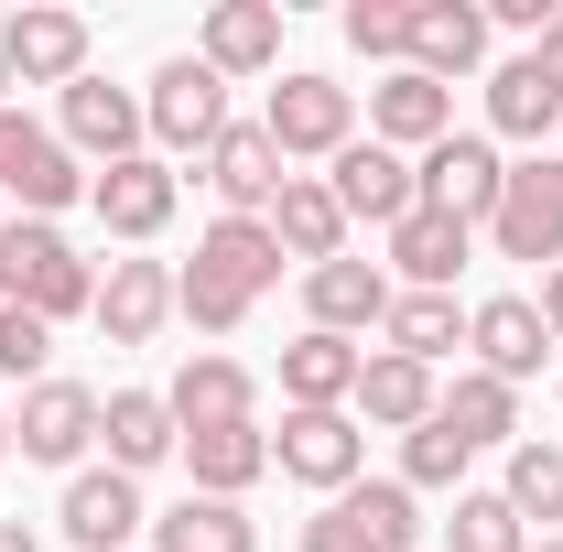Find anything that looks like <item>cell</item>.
<instances>
[{"label":"cell","mask_w":563,"mask_h":552,"mask_svg":"<svg viewBox=\"0 0 563 552\" xmlns=\"http://www.w3.org/2000/svg\"><path fill=\"white\" fill-rule=\"evenodd\" d=\"M55 141H66L87 174H109V163H131L141 141V87H109V76H76L66 98H55Z\"/></svg>","instance_id":"8fae6325"},{"label":"cell","mask_w":563,"mask_h":552,"mask_svg":"<svg viewBox=\"0 0 563 552\" xmlns=\"http://www.w3.org/2000/svg\"><path fill=\"white\" fill-rule=\"evenodd\" d=\"M347 44L368 55V66H412V0H347Z\"/></svg>","instance_id":"e575fe53"},{"label":"cell","mask_w":563,"mask_h":552,"mask_svg":"<svg viewBox=\"0 0 563 552\" xmlns=\"http://www.w3.org/2000/svg\"><path fill=\"white\" fill-rule=\"evenodd\" d=\"M87 207H98V228H109L120 250H152V239L174 228V207H185V174H174L163 152H131V163L87 174Z\"/></svg>","instance_id":"5b68a950"},{"label":"cell","mask_w":563,"mask_h":552,"mask_svg":"<svg viewBox=\"0 0 563 552\" xmlns=\"http://www.w3.org/2000/svg\"><path fill=\"white\" fill-rule=\"evenodd\" d=\"M0 466H11V412H0Z\"/></svg>","instance_id":"60d3db41"},{"label":"cell","mask_w":563,"mask_h":552,"mask_svg":"<svg viewBox=\"0 0 563 552\" xmlns=\"http://www.w3.org/2000/svg\"><path fill=\"white\" fill-rule=\"evenodd\" d=\"M163 401H174V433H217V422H261V379H250L228 346H196Z\"/></svg>","instance_id":"9a60e30c"},{"label":"cell","mask_w":563,"mask_h":552,"mask_svg":"<svg viewBox=\"0 0 563 552\" xmlns=\"http://www.w3.org/2000/svg\"><path fill=\"white\" fill-rule=\"evenodd\" d=\"M531 66H542V87H553V98H563V22H553V33H542V44H531Z\"/></svg>","instance_id":"74e56055"},{"label":"cell","mask_w":563,"mask_h":552,"mask_svg":"<svg viewBox=\"0 0 563 552\" xmlns=\"http://www.w3.org/2000/svg\"><path fill=\"white\" fill-rule=\"evenodd\" d=\"M303 314L325 336H379L390 325V272L379 261H325V272H303Z\"/></svg>","instance_id":"cb8c5ba5"},{"label":"cell","mask_w":563,"mask_h":552,"mask_svg":"<svg viewBox=\"0 0 563 552\" xmlns=\"http://www.w3.org/2000/svg\"><path fill=\"white\" fill-rule=\"evenodd\" d=\"M87 325H98L109 346H152L163 325H174V261H109Z\"/></svg>","instance_id":"e0dca14e"},{"label":"cell","mask_w":563,"mask_h":552,"mask_svg":"<svg viewBox=\"0 0 563 552\" xmlns=\"http://www.w3.org/2000/svg\"><path fill=\"white\" fill-rule=\"evenodd\" d=\"M498 498L520 509V531H531V542H563V444H553V433H520V444H509Z\"/></svg>","instance_id":"f1b7e54d"},{"label":"cell","mask_w":563,"mask_h":552,"mask_svg":"<svg viewBox=\"0 0 563 552\" xmlns=\"http://www.w3.org/2000/svg\"><path fill=\"white\" fill-rule=\"evenodd\" d=\"M272 250L282 261H303V272H325V261H347V207L325 196V174H282V196H272Z\"/></svg>","instance_id":"ac0fdd59"},{"label":"cell","mask_w":563,"mask_h":552,"mask_svg":"<svg viewBox=\"0 0 563 552\" xmlns=\"http://www.w3.org/2000/svg\"><path fill=\"white\" fill-rule=\"evenodd\" d=\"M379 346H390V357H412V368H444V357L466 346V303H455V292H390Z\"/></svg>","instance_id":"4dcf8cb0"},{"label":"cell","mask_w":563,"mask_h":552,"mask_svg":"<svg viewBox=\"0 0 563 552\" xmlns=\"http://www.w3.org/2000/svg\"><path fill=\"white\" fill-rule=\"evenodd\" d=\"M55 531H66L76 552H141V542H152L141 477H120V466H76V477H66V509H55Z\"/></svg>","instance_id":"7c38bea8"},{"label":"cell","mask_w":563,"mask_h":552,"mask_svg":"<svg viewBox=\"0 0 563 552\" xmlns=\"http://www.w3.org/2000/svg\"><path fill=\"white\" fill-rule=\"evenodd\" d=\"M282 281V250L261 217H217L207 239H196V261L174 272V314L196 325V336H239L250 325V303Z\"/></svg>","instance_id":"6da1fadb"},{"label":"cell","mask_w":563,"mask_h":552,"mask_svg":"<svg viewBox=\"0 0 563 552\" xmlns=\"http://www.w3.org/2000/svg\"><path fill=\"white\" fill-rule=\"evenodd\" d=\"M531 552H563V542H531Z\"/></svg>","instance_id":"7bdbcfd3"},{"label":"cell","mask_w":563,"mask_h":552,"mask_svg":"<svg viewBox=\"0 0 563 552\" xmlns=\"http://www.w3.org/2000/svg\"><path fill=\"white\" fill-rule=\"evenodd\" d=\"M455 131V87H433L422 66H390L379 87H368V141H390V152H433V141Z\"/></svg>","instance_id":"2e32d148"},{"label":"cell","mask_w":563,"mask_h":552,"mask_svg":"<svg viewBox=\"0 0 563 552\" xmlns=\"http://www.w3.org/2000/svg\"><path fill=\"white\" fill-rule=\"evenodd\" d=\"M488 141H531V152H553V141H563V98L542 87L531 55L488 66Z\"/></svg>","instance_id":"4316f807"},{"label":"cell","mask_w":563,"mask_h":552,"mask_svg":"<svg viewBox=\"0 0 563 552\" xmlns=\"http://www.w3.org/2000/svg\"><path fill=\"white\" fill-rule=\"evenodd\" d=\"M433 412H444V433H455L466 455H488V444H520V390H509V379H488V368H455Z\"/></svg>","instance_id":"83f0119b"},{"label":"cell","mask_w":563,"mask_h":552,"mask_svg":"<svg viewBox=\"0 0 563 552\" xmlns=\"http://www.w3.org/2000/svg\"><path fill=\"white\" fill-rule=\"evenodd\" d=\"M303 552H390V542L368 531V509H357V487H347V498H325V509L303 520Z\"/></svg>","instance_id":"8d00e7d4"},{"label":"cell","mask_w":563,"mask_h":552,"mask_svg":"<svg viewBox=\"0 0 563 552\" xmlns=\"http://www.w3.org/2000/svg\"><path fill=\"white\" fill-rule=\"evenodd\" d=\"M0 109H11V66H0Z\"/></svg>","instance_id":"b9f144b4"},{"label":"cell","mask_w":563,"mask_h":552,"mask_svg":"<svg viewBox=\"0 0 563 552\" xmlns=\"http://www.w3.org/2000/svg\"><path fill=\"white\" fill-rule=\"evenodd\" d=\"M87 444H98V390L87 379H33L22 390V412H11V455L22 466H87Z\"/></svg>","instance_id":"30bf717a"},{"label":"cell","mask_w":563,"mask_h":552,"mask_svg":"<svg viewBox=\"0 0 563 552\" xmlns=\"http://www.w3.org/2000/svg\"><path fill=\"white\" fill-rule=\"evenodd\" d=\"M87 11H55V0H22L11 22H0V66H11V87H55L66 98L76 76H87Z\"/></svg>","instance_id":"52a82bcc"},{"label":"cell","mask_w":563,"mask_h":552,"mask_svg":"<svg viewBox=\"0 0 563 552\" xmlns=\"http://www.w3.org/2000/svg\"><path fill=\"white\" fill-rule=\"evenodd\" d=\"M141 131H152L163 163H174V152H196V163H207L217 131H228V76H217L207 55H163L152 87H141Z\"/></svg>","instance_id":"7a4b0ae2"},{"label":"cell","mask_w":563,"mask_h":552,"mask_svg":"<svg viewBox=\"0 0 563 552\" xmlns=\"http://www.w3.org/2000/svg\"><path fill=\"white\" fill-rule=\"evenodd\" d=\"M531 303H542V325H553V346H563V261L542 272V292H531Z\"/></svg>","instance_id":"f35d334b"},{"label":"cell","mask_w":563,"mask_h":552,"mask_svg":"<svg viewBox=\"0 0 563 552\" xmlns=\"http://www.w3.org/2000/svg\"><path fill=\"white\" fill-rule=\"evenodd\" d=\"M196 55L228 87L239 76H282V0H217L207 22H196Z\"/></svg>","instance_id":"ffe728a7"},{"label":"cell","mask_w":563,"mask_h":552,"mask_svg":"<svg viewBox=\"0 0 563 552\" xmlns=\"http://www.w3.org/2000/svg\"><path fill=\"white\" fill-rule=\"evenodd\" d=\"M185 477H196V498H250V487L272 477V433H261V422L185 433Z\"/></svg>","instance_id":"484cf974"},{"label":"cell","mask_w":563,"mask_h":552,"mask_svg":"<svg viewBox=\"0 0 563 552\" xmlns=\"http://www.w3.org/2000/svg\"><path fill=\"white\" fill-rule=\"evenodd\" d=\"M66 261V228L55 217H0V303H33V281Z\"/></svg>","instance_id":"1f68e13d"},{"label":"cell","mask_w":563,"mask_h":552,"mask_svg":"<svg viewBox=\"0 0 563 552\" xmlns=\"http://www.w3.org/2000/svg\"><path fill=\"white\" fill-rule=\"evenodd\" d=\"M553 152H563V141H553Z\"/></svg>","instance_id":"ee69618b"},{"label":"cell","mask_w":563,"mask_h":552,"mask_svg":"<svg viewBox=\"0 0 563 552\" xmlns=\"http://www.w3.org/2000/svg\"><path fill=\"white\" fill-rule=\"evenodd\" d=\"M0 552H44V542H33V531H22V520H0Z\"/></svg>","instance_id":"ab89813d"},{"label":"cell","mask_w":563,"mask_h":552,"mask_svg":"<svg viewBox=\"0 0 563 552\" xmlns=\"http://www.w3.org/2000/svg\"><path fill=\"white\" fill-rule=\"evenodd\" d=\"M488 250L498 261H531V272L563 261V152H520V163H509L498 217H488Z\"/></svg>","instance_id":"3957f363"},{"label":"cell","mask_w":563,"mask_h":552,"mask_svg":"<svg viewBox=\"0 0 563 552\" xmlns=\"http://www.w3.org/2000/svg\"><path fill=\"white\" fill-rule=\"evenodd\" d=\"M196 174H207L217 217H272V196H282V174H292V163L272 152V131H261V120H228V131H217V152L196 163Z\"/></svg>","instance_id":"4fadbf2b"},{"label":"cell","mask_w":563,"mask_h":552,"mask_svg":"<svg viewBox=\"0 0 563 552\" xmlns=\"http://www.w3.org/2000/svg\"><path fill=\"white\" fill-rule=\"evenodd\" d=\"M325 196L347 207V228H401V217L422 207V174H412V152H390V141H347L336 163H325Z\"/></svg>","instance_id":"ba28073f"},{"label":"cell","mask_w":563,"mask_h":552,"mask_svg":"<svg viewBox=\"0 0 563 552\" xmlns=\"http://www.w3.org/2000/svg\"><path fill=\"white\" fill-rule=\"evenodd\" d=\"M466 346H477V368L488 379H531L542 357H553V325H542V303L531 292H488V303H466Z\"/></svg>","instance_id":"5bb4252c"},{"label":"cell","mask_w":563,"mask_h":552,"mask_svg":"<svg viewBox=\"0 0 563 552\" xmlns=\"http://www.w3.org/2000/svg\"><path fill=\"white\" fill-rule=\"evenodd\" d=\"M272 466L292 487H314V498H347V487L368 477V433H357V412H282Z\"/></svg>","instance_id":"8992f818"},{"label":"cell","mask_w":563,"mask_h":552,"mask_svg":"<svg viewBox=\"0 0 563 552\" xmlns=\"http://www.w3.org/2000/svg\"><path fill=\"white\" fill-rule=\"evenodd\" d=\"M357 368H368V346H357V336H325V325H303V336L282 346V412H347Z\"/></svg>","instance_id":"44dd1931"},{"label":"cell","mask_w":563,"mask_h":552,"mask_svg":"<svg viewBox=\"0 0 563 552\" xmlns=\"http://www.w3.org/2000/svg\"><path fill=\"white\" fill-rule=\"evenodd\" d=\"M433 401H444V379H433V368H412V357H390V346H368V368H357V390H347L357 433H368V422H379V433H422V422H433Z\"/></svg>","instance_id":"7402d4cb"},{"label":"cell","mask_w":563,"mask_h":552,"mask_svg":"<svg viewBox=\"0 0 563 552\" xmlns=\"http://www.w3.org/2000/svg\"><path fill=\"white\" fill-rule=\"evenodd\" d=\"M261 131H272L282 163H336L357 141V87H336V76H314V66H292L272 87V109H261Z\"/></svg>","instance_id":"277c9868"},{"label":"cell","mask_w":563,"mask_h":552,"mask_svg":"<svg viewBox=\"0 0 563 552\" xmlns=\"http://www.w3.org/2000/svg\"><path fill=\"white\" fill-rule=\"evenodd\" d=\"M466 466H477V455L444 433V412L422 422V433H401V487H412V498H433V487H455V498H466Z\"/></svg>","instance_id":"836d02e7"},{"label":"cell","mask_w":563,"mask_h":552,"mask_svg":"<svg viewBox=\"0 0 563 552\" xmlns=\"http://www.w3.org/2000/svg\"><path fill=\"white\" fill-rule=\"evenodd\" d=\"M466 250H477V228H455L444 207H412L401 228H390V292H455V272H466Z\"/></svg>","instance_id":"d6986e66"},{"label":"cell","mask_w":563,"mask_h":552,"mask_svg":"<svg viewBox=\"0 0 563 552\" xmlns=\"http://www.w3.org/2000/svg\"><path fill=\"white\" fill-rule=\"evenodd\" d=\"M98 444H109L120 477H152L163 455H185V433H174V401H163V390H109V401H98Z\"/></svg>","instance_id":"d4e9b609"},{"label":"cell","mask_w":563,"mask_h":552,"mask_svg":"<svg viewBox=\"0 0 563 552\" xmlns=\"http://www.w3.org/2000/svg\"><path fill=\"white\" fill-rule=\"evenodd\" d=\"M412 66L433 87L488 66V0H412Z\"/></svg>","instance_id":"603a6c76"},{"label":"cell","mask_w":563,"mask_h":552,"mask_svg":"<svg viewBox=\"0 0 563 552\" xmlns=\"http://www.w3.org/2000/svg\"><path fill=\"white\" fill-rule=\"evenodd\" d=\"M444 552H531V531H520V509L498 487H466L455 520H444Z\"/></svg>","instance_id":"d6a6232c"},{"label":"cell","mask_w":563,"mask_h":552,"mask_svg":"<svg viewBox=\"0 0 563 552\" xmlns=\"http://www.w3.org/2000/svg\"><path fill=\"white\" fill-rule=\"evenodd\" d=\"M44 357H55V325H44V314H22V303H0V379H22V390H33V379H55Z\"/></svg>","instance_id":"d590c367"},{"label":"cell","mask_w":563,"mask_h":552,"mask_svg":"<svg viewBox=\"0 0 563 552\" xmlns=\"http://www.w3.org/2000/svg\"><path fill=\"white\" fill-rule=\"evenodd\" d=\"M141 552H261V531H250V509L239 498H174V509H152V542Z\"/></svg>","instance_id":"f546056e"},{"label":"cell","mask_w":563,"mask_h":552,"mask_svg":"<svg viewBox=\"0 0 563 552\" xmlns=\"http://www.w3.org/2000/svg\"><path fill=\"white\" fill-rule=\"evenodd\" d=\"M412 174H422V207H444L455 228H488V217H498V185H509V152H498L488 131H444Z\"/></svg>","instance_id":"9c48e42d"}]
</instances>
